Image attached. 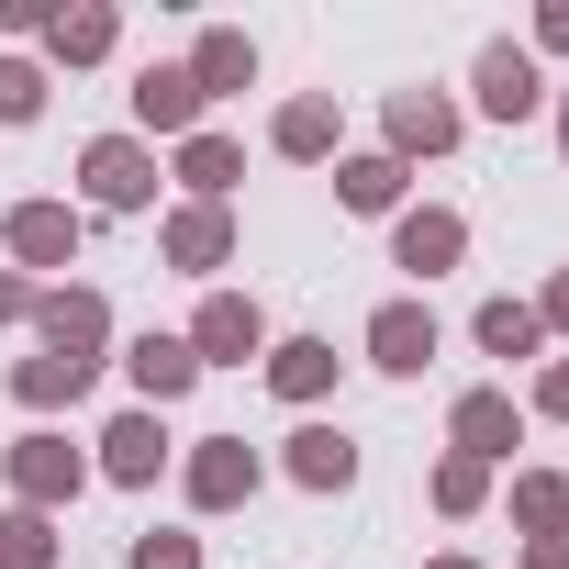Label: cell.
<instances>
[{"instance_id": "484cf974", "label": "cell", "mask_w": 569, "mask_h": 569, "mask_svg": "<svg viewBox=\"0 0 569 569\" xmlns=\"http://www.w3.org/2000/svg\"><path fill=\"white\" fill-rule=\"evenodd\" d=\"M425 502H436V513H447V525H469V513H491V469H480V458H458V447H447V458H436V480H425Z\"/></svg>"}, {"instance_id": "9c48e42d", "label": "cell", "mask_w": 569, "mask_h": 569, "mask_svg": "<svg viewBox=\"0 0 569 569\" xmlns=\"http://www.w3.org/2000/svg\"><path fill=\"white\" fill-rule=\"evenodd\" d=\"M234 201H179L168 223H157V257L179 268V279H212V268H234Z\"/></svg>"}, {"instance_id": "7c38bea8", "label": "cell", "mask_w": 569, "mask_h": 569, "mask_svg": "<svg viewBox=\"0 0 569 569\" xmlns=\"http://www.w3.org/2000/svg\"><path fill=\"white\" fill-rule=\"evenodd\" d=\"M458 257H469V212H447V201H402V212H391V268L447 279Z\"/></svg>"}, {"instance_id": "cb8c5ba5", "label": "cell", "mask_w": 569, "mask_h": 569, "mask_svg": "<svg viewBox=\"0 0 569 569\" xmlns=\"http://www.w3.org/2000/svg\"><path fill=\"white\" fill-rule=\"evenodd\" d=\"M469 336H480V358H547V325H536V302H513V291H491V302L469 313Z\"/></svg>"}, {"instance_id": "8992f818", "label": "cell", "mask_w": 569, "mask_h": 569, "mask_svg": "<svg viewBox=\"0 0 569 569\" xmlns=\"http://www.w3.org/2000/svg\"><path fill=\"white\" fill-rule=\"evenodd\" d=\"M257 480H268V458H257L246 436H201V447L179 458V491H190V513H246V502H257Z\"/></svg>"}, {"instance_id": "e575fe53", "label": "cell", "mask_w": 569, "mask_h": 569, "mask_svg": "<svg viewBox=\"0 0 569 569\" xmlns=\"http://www.w3.org/2000/svg\"><path fill=\"white\" fill-rule=\"evenodd\" d=\"M558 157H569V90H558Z\"/></svg>"}, {"instance_id": "44dd1931", "label": "cell", "mask_w": 569, "mask_h": 569, "mask_svg": "<svg viewBox=\"0 0 569 569\" xmlns=\"http://www.w3.org/2000/svg\"><path fill=\"white\" fill-rule=\"evenodd\" d=\"M168 179H179V190H190V201H234V179H246V146H234V134H212V123H201V134H190V146H168Z\"/></svg>"}, {"instance_id": "4fadbf2b", "label": "cell", "mask_w": 569, "mask_h": 569, "mask_svg": "<svg viewBox=\"0 0 569 569\" xmlns=\"http://www.w3.org/2000/svg\"><path fill=\"white\" fill-rule=\"evenodd\" d=\"M268 157H291V168H325V157H347V112H336V90H291L268 112Z\"/></svg>"}, {"instance_id": "5b68a950", "label": "cell", "mask_w": 569, "mask_h": 569, "mask_svg": "<svg viewBox=\"0 0 569 569\" xmlns=\"http://www.w3.org/2000/svg\"><path fill=\"white\" fill-rule=\"evenodd\" d=\"M358 347H369V369H380V380H425V369H436V347H447V325H436V302H425V291H402V302H380V313H369V336H358Z\"/></svg>"}, {"instance_id": "d6a6232c", "label": "cell", "mask_w": 569, "mask_h": 569, "mask_svg": "<svg viewBox=\"0 0 569 569\" xmlns=\"http://www.w3.org/2000/svg\"><path fill=\"white\" fill-rule=\"evenodd\" d=\"M0 325H34V279L23 268H0Z\"/></svg>"}, {"instance_id": "e0dca14e", "label": "cell", "mask_w": 569, "mask_h": 569, "mask_svg": "<svg viewBox=\"0 0 569 569\" xmlns=\"http://www.w3.org/2000/svg\"><path fill=\"white\" fill-rule=\"evenodd\" d=\"M179 68H190L201 101H234V90H257V34H246V23H201Z\"/></svg>"}, {"instance_id": "f546056e", "label": "cell", "mask_w": 569, "mask_h": 569, "mask_svg": "<svg viewBox=\"0 0 569 569\" xmlns=\"http://www.w3.org/2000/svg\"><path fill=\"white\" fill-rule=\"evenodd\" d=\"M536 425H569V358H536V391H525Z\"/></svg>"}, {"instance_id": "30bf717a", "label": "cell", "mask_w": 569, "mask_h": 569, "mask_svg": "<svg viewBox=\"0 0 569 569\" xmlns=\"http://www.w3.org/2000/svg\"><path fill=\"white\" fill-rule=\"evenodd\" d=\"M190 358H201V369H246V358H268V313H257V291H201V313H190Z\"/></svg>"}, {"instance_id": "52a82bcc", "label": "cell", "mask_w": 569, "mask_h": 569, "mask_svg": "<svg viewBox=\"0 0 569 569\" xmlns=\"http://www.w3.org/2000/svg\"><path fill=\"white\" fill-rule=\"evenodd\" d=\"M469 101H480V123H536L558 90H547V68L502 34V46H480V68H469Z\"/></svg>"}, {"instance_id": "5bb4252c", "label": "cell", "mask_w": 569, "mask_h": 569, "mask_svg": "<svg viewBox=\"0 0 569 569\" xmlns=\"http://www.w3.org/2000/svg\"><path fill=\"white\" fill-rule=\"evenodd\" d=\"M447 447L480 458V469H502V458L525 447V402H513V391H458V402H447Z\"/></svg>"}, {"instance_id": "3957f363", "label": "cell", "mask_w": 569, "mask_h": 569, "mask_svg": "<svg viewBox=\"0 0 569 569\" xmlns=\"http://www.w3.org/2000/svg\"><path fill=\"white\" fill-rule=\"evenodd\" d=\"M0 246H12V268L46 291V279H68V268H79L90 212H79V201H12V212H0Z\"/></svg>"}, {"instance_id": "ac0fdd59", "label": "cell", "mask_w": 569, "mask_h": 569, "mask_svg": "<svg viewBox=\"0 0 569 569\" xmlns=\"http://www.w3.org/2000/svg\"><path fill=\"white\" fill-rule=\"evenodd\" d=\"M123 101H134V134H168V146H190V134H201V112H212V101L190 90V68H134V90H123Z\"/></svg>"}, {"instance_id": "ba28073f", "label": "cell", "mask_w": 569, "mask_h": 569, "mask_svg": "<svg viewBox=\"0 0 569 569\" xmlns=\"http://www.w3.org/2000/svg\"><path fill=\"white\" fill-rule=\"evenodd\" d=\"M90 447H101V458H90V480H112V491H157V469H168V413L123 402Z\"/></svg>"}, {"instance_id": "9a60e30c", "label": "cell", "mask_w": 569, "mask_h": 569, "mask_svg": "<svg viewBox=\"0 0 569 569\" xmlns=\"http://www.w3.org/2000/svg\"><path fill=\"white\" fill-rule=\"evenodd\" d=\"M279 469H291L313 502H336V491H358V436L347 425H291L279 436Z\"/></svg>"}, {"instance_id": "7402d4cb", "label": "cell", "mask_w": 569, "mask_h": 569, "mask_svg": "<svg viewBox=\"0 0 569 569\" xmlns=\"http://www.w3.org/2000/svg\"><path fill=\"white\" fill-rule=\"evenodd\" d=\"M90 380H101V369L46 358V347H34V358H12V402H23V413H79V402H90Z\"/></svg>"}, {"instance_id": "1f68e13d", "label": "cell", "mask_w": 569, "mask_h": 569, "mask_svg": "<svg viewBox=\"0 0 569 569\" xmlns=\"http://www.w3.org/2000/svg\"><path fill=\"white\" fill-rule=\"evenodd\" d=\"M536 325H547V336H569V268H547V291H536Z\"/></svg>"}, {"instance_id": "277c9868", "label": "cell", "mask_w": 569, "mask_h": 569, "mask_svg": "<svg viewBox=\"0 0 569 569\" xmlns=\"http://www.w3.org/2000/svg\"><path fill=\"white\" fill-rule=\"evenodd\" d=\"M34 347L101 369V358H112V302L90 291V279H46V291H34Z\"/></svg>"}, {"instance_id": "603a6c76", "label": "cell", "mask_w": 569, "mask_h": 569, "mask_svg": "<svg viewBox=\"0 0 569 569\" xmlns=\"http://www.w3.org/2000/svg\"><path fill=\"white\" fill-rule=\"evenodd\" d=\"M402 190H413L402 157H380V146H369V157H336V201H347V212H402Z\"/></svg>"}, {"instance_id": "8fae6325", "label": "cell", "mask_w": 569, "mask_h": 569, "mask_svg": "<svg viewBox=\"0 0 569 569\" xmlns=\"http://www.w3.org/2000/svg\"><path fill=\"white\" fill-rule=\"evenodd\" d=\"M380 134H391L380 157H402V168H413V157H447V146L469 134V112H458L447 90H391V101H380Z\"/></svg>"}, {"instance_id": "d6986e66", "label": "cell", "mask_w": 569, "mask_h": 569, "mask_svg": "<svg viewBox=\"0 0 569 569\" xmlns=\"http://www.w3.org/2000/svg\"><path fill=\"white\" fill-rule=\"evenodd\" d=\"M257 369H268V391L291 402V413H313V402L336 391V369H347V358H336L325 336H268V358H257Z\"/></svg>"}, {"instance_id": "d590c367", "label": "cell", "mask_w": 569, "mask_h": 569, "mask_svg": "<svg viewBox=\"0 0 569 569\" xmlns=\"http://www.w3.org/2000/svg\"><path fill=\"white\" fill-rule=\"evenodd\" d=\"M425 569H480V558H425Z\"/></svg>"}, {"instance_id": "4dcf8cb0", "label": "cell", "mask_w": 569, "mask_h": 569, "mask_svg": "<svg viewBox=\"0 0 569 569\" xmlns=\"http://www.w3.org/2000/svg\"><path fill=\"white\" fill-rule=\"evenodd\" d=\"M525 57L547 68V57H569V0H536V34H525Z\"/></svg>"}, {"instance_id": "4316f807", "label": "cell", "mask_w": 569, "mask_h": 569, "mask_svg": "<svg viewBox=\"0 0 569 569\" xmlns=\"http://www.w3.org/2000/svg\"><path fill=\"white\" fill-rule=\"evenodd\" d=\"M57 558H68V536H57V513H23V502L0 513V569H57Z\"/></svg>"}, {"instance_id": "83f0119b", "label": "cell", "mask_w": 569, "mask_h": 569, "mask_svg": "<svg viewBox=\"0 0 569 569\" xmlns=\"http://www.w3.org/2000/svg\"><path fill=\"white\" fill-rule=\"evenodd\" d=\"M46 112V57H0V123H34Z\"/></svg>"}, {"instance_id": "7a4b0ae2", "label": "cell", "mask_w": 569, "mask_h": 569, "mask_svg": "<svg viewBox=\"0 0 569 569\" xmlns=\"http://www.w3.org/2000/svg\"><path fill=\"white\" fill-rule=\"evenodd\" d=\"M157 146L146 134H90L79 146V212H157Z\"/></svg>"}, {"instance_id": "ffe728a7", "label": "cell", "mask_w": 569, "mask_h": 569, "mask_svg": "<svg viewBox=\"0 0 569 569\" xmlns=\"http://www.w3.org/2000/svg\"><path fill=\"white\" fill-rule=\"evenodd\" d=\"M123 46V12L112 0H57V23H46V68H101Z\"/></svg>"}, {"instance_id": "2e32d148", "label": "cell", "mask_w": 569, "mask_h": 569, "mask_svg": "<svg viewBox=\"0 0 569 569\" xmlns=\"http://www.w3.org/2000/svg\"><path fill=\"white\" fill-rule=\"evenodd\" d=\"M123 380H134V402H146V413H168V402H190V391H201V358H190V336H157V325H146V336L123 347Z\"/></svg>"}, {"instance_id": "6da1fadb", "label": "cell", "mask_w": 569, "mask_h": 569, "mask_svg": "<svg viewBox=\"0 0 569 569\" xmlns=\"http://www.w3.org/2000/svg\"><path fill=\"white\" fill-rule=\"evenodd\" d=\"M0 480H12L23 513H68V502L90 491V447H68L57 425H23L12 447H0Z\"/></svg>"}, {"instance_id": "d4e9b609", "label": "cell", "mask_w": 569, "mask_h": 569, "mask_svg": "<svg viewBox=\"0 0 569 569\" xmlns=\"http://www.w3.org/2000/svg\"><path fill=\"white\" fill-rule=\"evenodd\" d=\"M513 536H569V480L558 469H513Z\"/></svg>"}, {"instance_id": "836d02e7", "label": "cell", "mask_w": 569, "mask_h": 569, "mask_svg": "<svg viewBox=\"0 0 569 569\" xmlns=\"http://www.w3.org/2000/svg\"><path fill=\"white\" fill-rule=\"evenodd\" d=\"M525 569H569V536H536V547H525Z\"/></svg>"}, {"instance_id": "f1b7e54d", "label": "cell", "mask_w": 569, "mask_h": 569, "mask_svg": "<svg viewBox=\"0 0 569 569\" xmlns=\"http://www.w3.org/2000/svg\"><path fill=\"white\" fill-rule=\"evenodd\" d=\"M123 569H201V536H179V525H146V536L123 547Z\"/></svg>"}]
</instances>
